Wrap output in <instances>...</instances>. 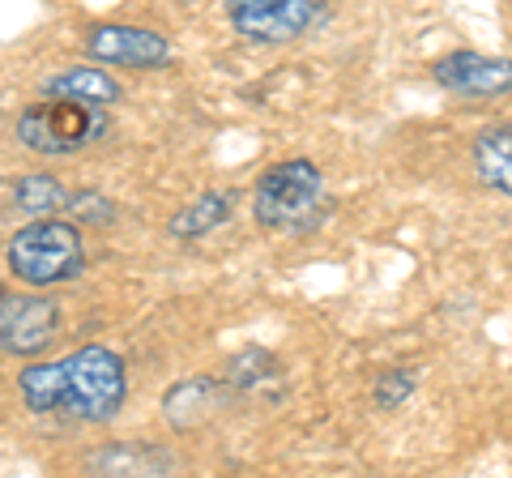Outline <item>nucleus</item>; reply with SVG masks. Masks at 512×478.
Returning a JSON list of instances; mask_svg holds the SVG:
<instances>
[{"instance_id":"f257e3e1","label":"nucleus","mask_w":512,"mask_h":478,"mask_svg":"<svg viewBox=\"0 0 512 478\" xmlns=\"http://www.w3.org/2000/svg\"><path fill=\"white\" fill-rule=\"evenodd\" d=\"M18 393L26 410L64 414L77 423H111L128 402L124 359L107 346H82L52 363H30L18 372Z\"/></svg>"},{"instance_id":"f03ea898","label":"nucleus","mask_w":512,"mask_h":478,"mask_svg":"<svg viewBox=\"0 0 512 478\" xmlns=\"http://www.w3.org/2000/svg\"><path fill=\"white\" fill-rule=\"evenodd\" d=\"M9 274L35 286V291H47V286H60L82 274L86 265V239L77 231V222L47 214V218H30L26 227L9 239Z\"/></svg>"},{"instance_id":"7ed1b4c3","label":"nucleus","mask_w":512,"mask_h":478,"mask_svg":"<svg viewBox=\"0 0 512 478\" xmlns=\"http://www.w3.org/2000/svg\"><path fill=\"white\" fill-rule=\"evenodd\" d=\"M320 201H325V175L312 158H282L252 188V218L265 231H308Z\"/></svg>"},{"instance_id":"20e7f679","label":"nucleus","mask_w":512,"mask_h":478,"mask_svg":"<svg viewBox=\"0 0 512 478\" xmlns=\"http://www.w3.org/2000/svg\"><path fill=\"white\" fill-rule=\"evenodd\" d=\"M111 129L107 107L99 103H82V99H56L43 94L39 103H30L18 116V141L35 154H77L103 141Z\"/></svg>"},{"instance_id":"39448f33","label":"nucleus","mask_w":512,"mask_h":478,"mask_svg":"<svg viewBox=\"0 0 512 478\" xmlns=\"http://www.w3.org/2000/svg\"><path fill=\"white\" fill-rule=\"evenodd\" d=\"M235 35L252 43H295L329 18L325 0H222Z\"/></svg>"},{"instance_id":"423d86ee","label":"nucleus","mask_w":512,"mask_h":478,"mask_svg":"<svg viewBox=\"0 0 512 478\" xmlns=\"http://www.w3.org/2000/svg\"><path fill=\"white\" fill-rule=\"evenodd\" d=\"M82 47L99 65H120V69H167L171 65V39L150 26H128V22L86 26Z\"/></svg>"},{"instance_id":"0eeeda50","label":"nucleus","mask_w":512,"mask_h":478,"mask_svg":"<svg viewBox=\"0 0 512 478\" xmlns=\"http://www.w3.org/2000/svg\"><path fill=\"white\" fill-rule=\"evenodd\" d=\"M60 333V304L47 295H0V350L13 359L43 355Z\"/></svg>"},{"instance_id":"6e6552de","label":"nucleus","mask_w":512,"mask_h":478,"mask_svg":"<svg viewBox=\"0 0 512 478\" xmlns=\"http://www.w3.org/2000/svg\"><path fill=\"white\" fill-rule=\"evenodd\" d=\"M431 77L461 99H500L512 90V60L487 52H448L431 65Z\"/></svg>"},{"instance_id":"1a4fd4ad","label":"nucleus","mask_w":512,"mask_h":478,"mask_svg":"<svg viewBox=\"0 0 512 478\" xmlns=\"http://www.w3.org/2000/svg\"><path fill=\"white\" fill-rule=\"evenodd\" d=\"M43 94H56V99H82V103H99L111 107L124 99L120 82L111 77L107 69H94V65H73V69H60L52 77H43Z\"/></svg>"},{"instance_id":"9d476101","label":"nucleus","mask_w":512,"mask_h":478,"mask_svg":"<svg viewBox=\"0 0 512 478\" xmlns=\"http://www.w3.org/2000/svg\"><path fill=\"white\" fill-rule=\"evenodd\" d=\"M474 175L495 193L512 197V124H491L474 137Z\"/></svg>"},{"instance_id":"9b49d317","label":"nucleus","mask_w":512,"mask_h":478,"mask_svg":"<svg viewBox=\"0 0 512 478\" xmlns=\"http://www.w3.org/2000/svg\"><path fill=\"white\" fill-rule=\"evenodd\" d=\"M231 210H235L231 193H201V197H192L188 205H180V210L171 214L167 235H175V239H205L231 218Z\"/></svg>"},{"instance_id":"f8f14e48","label":"nucleus","mask_w":512,"mask_h":478,"mask_svg":"<svg viewBox=\"0 0 512 478\" xmlns=\"http://www.w3.org/2000/svg\"><path fill=\"white\" fill-rule=\"evenodd\" d=\"M13 201H18V210L30 218H47V214L69 210V193H64V184L52 180V175H26V180H18Z\"/></svg>"},{"instance_id":"ddd939ff","label":"nucleus","mask_w":512,"mask_h":478,"mask_svg":"<svg viewBox=\"0 0 512 478\" xmlns=\"http://www.w3.org/2000/svg\"><path fill=\"white\" fill-rule=\"evenodd\" d=\"M214 385H218V380H205V376L184 380V385H175L167 397H180V402H188V406H167L171 427H180V432H184V427H197V423L205 419V414H210V410L218 406V397H214V402H201V397L210 393Z\"/></svg>"},{"instance_id":"4468645a","label":"nucleus","mask_w":512,"mask_h":478,"mask_svg":"<svg viewBox=\"0 0 512 478\" xmlns=\"http://www.w3.org/2000/svg\"><path fill=\"white\" fill-rule=\"evenodd\" d=\"M410 393H414V372L389 368V372H380V380L372 385V402H376L380 410H397V406L410 402Z\"/></svg>"},{"instance_id":"2eb2a0df","label":"nucleus","mask_w":512,"mask_h":478,"mask_svg":"<svg viewBox=\"0 0 512 478\" xmlns=\"http://www.w3.org/2000/svg\"><path fill=\"white\" fill-rule=\"evenodd\" d=\"M0 295H5V286H0Z\"/></svg>"}]
</instances>
